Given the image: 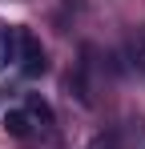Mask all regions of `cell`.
I'll use <instances>...</instances> for the list:
<instances>
[{
  "label": "cell",
  "mask_w": 145,
  "mask_h": 149,
  "mask_svg": "<svg viewBox=\"0 0 145 149\" xmlns=\"http://www.w3.org/2000/svg\"><path fill=\"white\" fill-rule=\"evenodd\" d=\"M20 73H24V77H40V73H48L45 45H40L32 32H24V28H20Z\"/></svg>",
  "instance_id": "cell-1"
},
{
  "label": "cell",
  "mask_w": 145,
  "mask_h": 149,
  "mask_svg": "<svg viewBox=\"0 0 145 149\" xmlns=\"http://www.w3.org/2000/svg\"><path fill=\"white\" fill-rule=\"evenodd\" d=\"M16 61H20V28L0 20V69L16 65Z\"/></svg>",
  "instance_id": "cell-2"
},
{
  "label": "cell",
  "mask_w": 145,
  "mask_h": 149,
  "mask_svg": "<svg viewBox=\"0 0 145 149\" xmlns=\"http://www.w3.org/2000/svg\"><path fill=\"white\" fill-rule=\"evenodd\" d=\"M4 133H12V137H28V133H32V117L20 113V109L4 113Z\"/></svg>",
  "instance_id": "cell-3"
},
{
  "label": "cell",
  "mask_w": 145,
  "mask_h": 149,
  "mask_svg": "<svg viewBox=\"0 0 145 149\" xmlns=\"http://www.w3.org/2000/svg\"><path fill=\"white\" fill-rule=\"evenodd\" d=\"M121 149H145V125L141 121H129L125 133H121Z\"/></svg>",
  "instance_id": "cell-4"
},
{
  "label": "cell",
  "mask_w": 145,
  "mask_h": 149,
  "mask_svg": "<svg viewBox=\"0 0 145 149\" xmlns=\"http://www.w3.org/2000/svg\"><path fill=\"white\" fill-rule=\"evenodd\" d=\"M28 117H36V121H45V125L56 121V117H52V109H48V101H45V97H36V93L28 97Z\"/></svg>",
  "instance_id": "cell-5"
},
{
  "label": "cell",
  "mask_w": 145,
  "mask_h": 149,
  "mask_svg": "<svg viewBox=\"0 0 145 149\" xmlns=\"http://www.w3.org/2000/svg\"><path fill=\"white\" fill-rule=\"evenodd\" d=\"M89 149H121V133H97Z\"/></svg>",
  "instance_id": "cell-6"
}]
</instances>
